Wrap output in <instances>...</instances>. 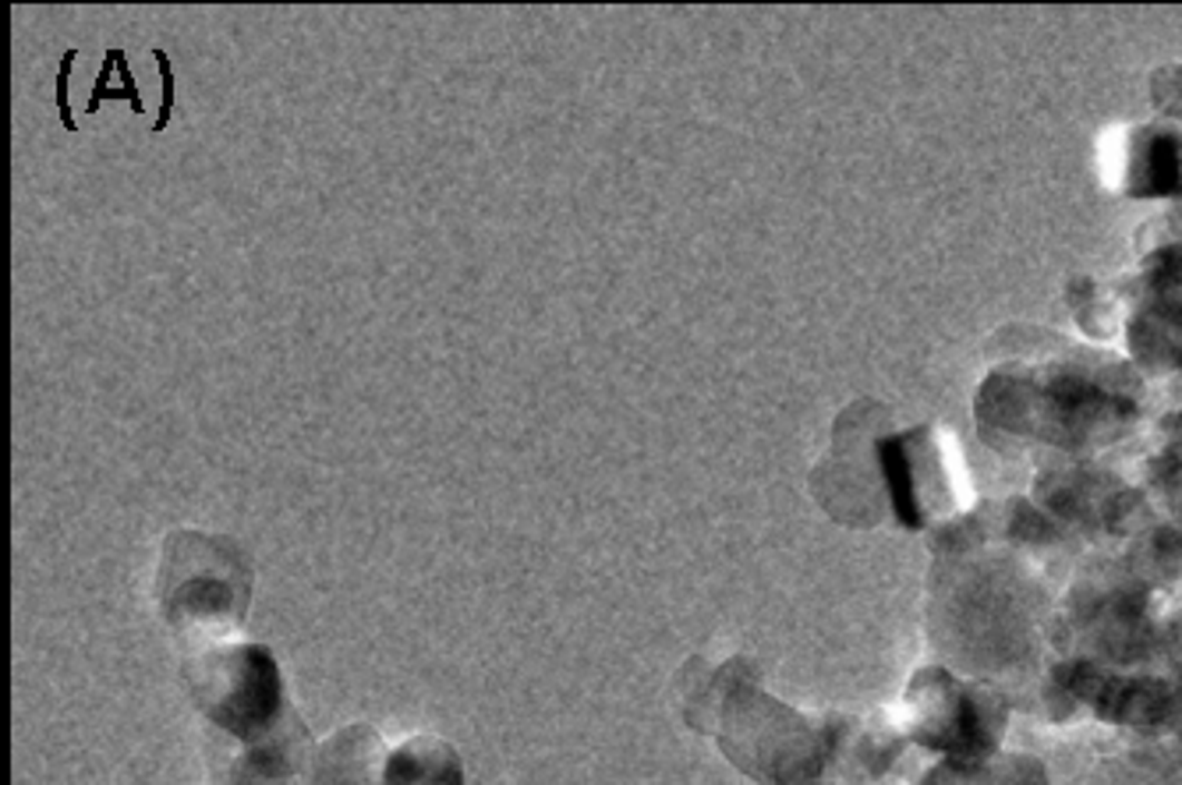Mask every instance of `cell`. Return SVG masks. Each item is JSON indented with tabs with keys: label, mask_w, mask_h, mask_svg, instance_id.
<instances>
[{
	"label": "cell",
	"mask_w": 1182,
	"mask_h": 785,
	"mask_svg": "<svg viewBox=\"0 0 1182 785\" xmlns=\"http://www.w3.org/2000/svg\"><path fill=\"white\" fill-rule=\"evenodd\" d=\"M1151 192H1172L1179 188V156H1175V143H1169V138H1157L1154 149H1151Z\"/></svg>",
	"instance_id": "cell-1"
}]
</instances>
